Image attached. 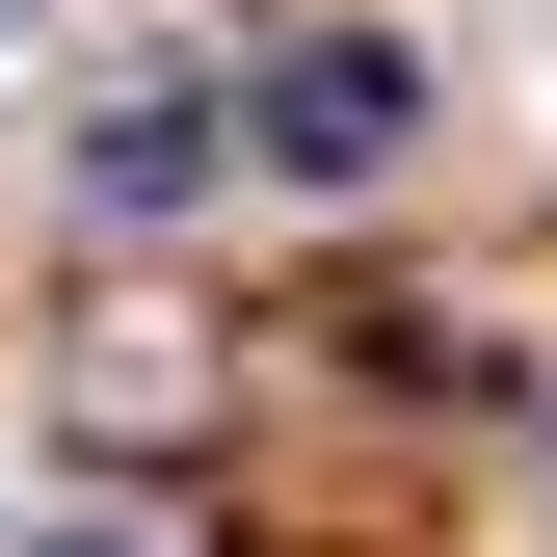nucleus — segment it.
I'll list each match as a JSON object with an SVG mask.
<instances>
[{"instance_id":"1","label":"nucleus","mask_w":557,"mask_h":557,"mask_svg":"<svg viewBox=\"0 0 557 557\" xmlns=\"http://www.w3.org/2000/svg\"><path fill=\"white\" fill-rule=\"evenodd\" d=\"M398 133H425V53H398V27H293L239 81V160H293V186H372Z\"/></svg>"},{"instance_id":"2","label":"nucleus","mask_w":557,"mask_h":557,"mask_svg":"<svg viewBox=\"0 0 557 557\" xmlns=\"http://www.w3.org/2000/svg\"><path fill=\"white\" fill-rule=\"evenodd\" d=\"M213 160H239L213 107H186V81H133V107L81 133V213H186V186H213Z\"/></svg>"},{"instance_id":"3","label":"nucleus","mask_w":557,"mask_h":557,"mask_svg":"<svg viewBox=\"0 0 557 557\" xmlns=\"http://www.w3.org/2000/svg\"><path fill=\"white\" fill-rule=\"evenodd\" d=\"M27 557H160V531H27Z\"/></svg>"}]
</instances>
